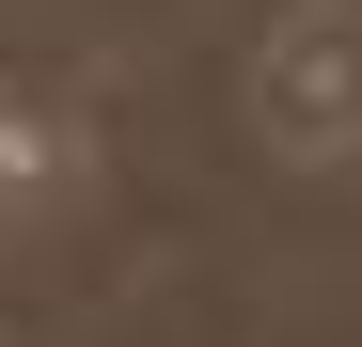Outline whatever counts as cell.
<instances>
[{
	"label": "cell",
	"instance_id": "cell-1",
	"mask_svg": "<svg viewBox=\"0 0 362 347\" xmlns=\"http://www.w3.org/2000/svg\"><path fill=\"white\" fill-rule=\"evenodd\" d=\"M236 110L284 174H362V0H268L236 47Z\"/></svg>",
	"mask_w": 362,
	"mask_h": 347
},
{
	"label": "cell",
	"instance_id": "cell-2",
	"mask_svg": "<svg viewBox=\"0 0 362 347\" xmlns=\"http://www.w3.org/2000/svg\"><path fill=\"white\" fill-rule=\"evenodd\" d=\"M95 79L79 64H47V47H0V253L47 237V221H79L95 190Z\"/></svg>",
	"mask_w": 362,
	"mask_h": 347
}]
</instances>
